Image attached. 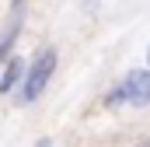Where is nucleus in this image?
I'll list each match as a JSON object with an SVG mask.
<instances>
[{"instance_id": "obj_1", "label": "nucleus", "mask_w": 150, "mask_h": 147, "mask_svg": "<svg viewBox=\"0 0 150 147\" xmlns=\"http://www.w3.org/2000/svg\"><path fill=\"white\" fill-rule=\"evenodd\" d=\"M56 63H59V53H56V46H42L35 56L28 60V70H25V81H21V88H18V102H35L42 98V91L49 88V81H52V74H56Z\"/></svg>"}, {"instance_id": "obj_2", "label": "nucleus", "mask_w": 150, "mask_h": 147, "mask_svg": "<svg viewBox=\"0 0 150 147\" xmlns=\"http://www.w3.org/2000/svg\"><path fill=\"white\" fill-rule=\"evenodd\" d=\"M119 105H133V109H147L150 105V70H129L122 81H115V88L105 91V109H119Z\"/></svg>"}, {"instance_id": "obj_3", "label": "nucleus", "mask_w": 150, "mask_h": 147, "mask_svg": "<svg viewBox=\"0 0 150 147\" xmlns=\"http://www.w3.org/2000/svg\"><path fill=\"white\" fill-rule=\"evenodd\" d=\"M21 14H25V4H11V18L0 28V67L14 56V46L21 39Z\"/></svg>"}, {"instance_id": "obj_4", "label": "nucleus", "mask_w": 150, "mask_h": 147, "mask_svg": "<svg viewBox=\"0 0 150 147\" xmlns=\"http://www.w3.org/2000/svg\"><path fill=\"white\" fill-rule=\"evenodd\" d=\"M25 70H28V63L14 53V56L0 67V95H14V91L21 88V81H25Z\"/></svg>"}, {"instance_id": "obj_5", "label": "nucleus", "mask_w": 150, "mask_h": 147, "mask_svg": "<svg viewBox=\"0 0 150 147\" xmlns=\"http://www.w3.org/2000/svg\"><path fill=\"white\" fill-rule=\"evenodd\" d=\"M32 147H49V140H45V137H42V140H35V144Z\"/></svg>"}, {"instance_id": "obj_6", "label": "nucleus", "mask_w": 150, "mask_h": 147, "mask_svg": "<svg viewBox=\"0 0 150 147\" xmlns=\"http://www.w3.org/2000/svg\"><path fill=\"white\" fill-rule=\"evenodd\" d=\"M136 147H150V137H147V140H140V144H136Z\"/></svg>"}, {"instance_id": "obj_7", "label": "nucleus", "mask_w": 150, "mask_h": 147, "mask_svg": "<svg viewBox=\"0 0 150 147\" xmlns=\"http://www.w3.org/2000/svg\"><path fill=\"white\" fill-rule=\"evenodd\" d=\"M147 70H150V46H147Z\"/></svg>"}]
</instances>
